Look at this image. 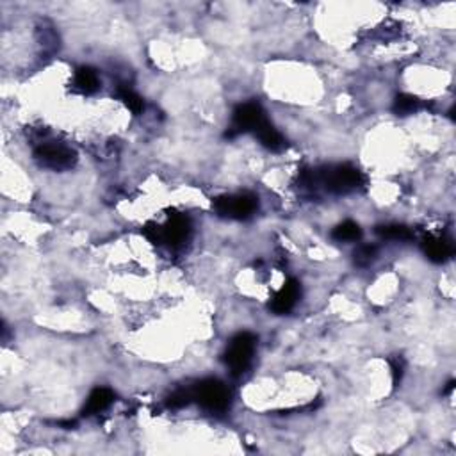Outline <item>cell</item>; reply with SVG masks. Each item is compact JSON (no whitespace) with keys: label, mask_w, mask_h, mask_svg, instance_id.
<instances>
[{"label":"cell","mask_w":456,"mask_h":456,"mask_svg":"<svg viewBox=\"0 0 456 456\" xmlns=\"http://www.w3.org/2000/svg\"><path fill=\"white\" fill-rule=\"evenodd\" d=\"M301 180L305 182V186L314 187L319 184L328 193L348 195V193L360 189L365 184V175L359 168H355V166L337 164L316 169V171H307V173H303Z\"/></svg>","instance_id":"1"},{"label":"cell","mask_w":456,"mask_h":456,"mask_svg":"<svg viewBox=\"0 0 456 456\" xmlns=\"http://www.w3.org/2000/svg\"><path fill=\"white\" fill-rule=\"evenodd\" d=\"M255 346H257V337L249 332H241L232 337L225 351L223 360L234 376H241L243 372L248 371L251 359H254Z\"/></svg>","instance_id":"2"},{"label":"cell","mask_w":456,"mask_h":456,"mask_svg":"<svg viewBox=\"0 0 456 456\" xmlns=\"http://www.w3.org/2000/svg\"><path fill=\"white\" fill-rule=\"evenodd\" d=\"M216 214L228 220H248L258 207V198L251 193L241 195H225L212 202Z\"/></svg>","instance_id":"3"},{"label":"cell","mask_w":456,"mask_h":456,"mask_svg":"<svg viewBox=\"0 0 456 456\" xmlns=\"http://www.w3.org/2000/svg\"><path fill=\"white\" fill-rule=\"evenodd\" d=\"M266 122V113H264L260 104L258 102H246V104L236 107L232 116V127L228 129L225 135L228 140H232V137L245 134V132H254L255 134Z\"/></svg>","instance_id":"4"},{"label":"cell","mask_w":456,"mask_h":456,"mask_svg":"<svg viewBox=\"0 0 456 456\" xmlns=\"http://www.w3.org/2000/svg\"><path fill=\"white\" fill-rule=\"evenodd\" d=\"M34 161L41 168L64 171V169H72L77 164V153L75 150L64 146V144L41 143L34 150Z\"/></svg>","instance_id":"5"},{"label":"cell","mask_w":456,"mask_h":456,"mask_svg":"<svg viewBox=\"0 0 456 456\" xmlns=\"http://www.w3.org/2000/svg\"><path fill=\"white\" fill-rule=\"evenodd\" d=\"M193 399L209 412H225L230 405V390L220 380H203L193 389Z\"/></svg>","instance_id":"6"},{"label":"cell","mask_w":456,"mask_h":456,"mask_svg":"<svg viewBox=\"0 0 456 456\" xmlns=\"http://www.w3.org/2000/svg\"><path fill=\"white\" fill-rule=\"evenodd\" d=\"M191 236V221L186 216L173 214L169 216L164 227H161V239L162 245H169L171 248H178L189 239Z\"/></svg>","instance_id":"7"},{"label":"cell","mask_w":456,"mask_h":456,"mask_svg":"<svg viewBox=\"0 0 456 456\" xmlns=\"http://www.w3.org/2000/svg\"><path fill=\"white\" fill-rule=\"evenodd\" d=\"M301 296V287L300 282H296L294 278L287 280V282L283 283V287L273 296V300L269 303V309L273 310L275 314H287L294 309V305L298 303Z\"/></svg>","instance_id":"8"},{"label":"cell","mask_w":456,"mask_h":456,"mask_svg":"<svg viewBox=\"0 0 456 456\" xmlns=\"http://www.w3.org/2000/svg\"><path fill=\"white\" fill-rule=\"evenodd\" d=\"M423 249L426 257L430 258L431 262H437V264H442V262L449 260V258L453 257V254H455V246H453L451 239L435 236L424 237Z\"/></svg>","instance_id":"9"},{"label":"cell","mask_w":456,"mask_h":456,"mask_svg":"<svg viewBox=\"0 0 456 456\" xmlns=\"http://www.w3.org/2000/svg\"><path fill=\"white\" fill-rule=\"evenodd\" d=\"M114 401V392L107 387H97L93 392L89 394L88 403H86L84 410H82V414L84 415H95L100 414L111 403Z\"/></svg>","instance_id":"10"},{"label":"cell","mask_w":456,"mask_h":456,"mask_svg":"<svg viewBox=\"0 0 456 456\" xmlns=\"http://www.w3.org/2000/svg\"><path fill=\"white\" fill-rule=\"evenodd\" d=\"M73 88L75 91L82 95H93L98 88H100V81L93 68L81 66L75 72V79H73Z\"/></svg>","instance_id":"11"},{"label":"cell","mask_w":456,"mask_h":456,"mask_svg":"<svg viewBox=\"0 0 456 456\" xmlns=\"http://www.w3.org/2000/svg\"><path fill=\"white\" fill-rule=\"evenodd\" d=\"M255 135H257L260 143L264 144L267 150H271V152H282L283 148L287 146V141L283 140V135L280 134L269 122L264 123V125L255 132Z\"/></svg>","instance_id":"12"},{"label":"cell","mask_w":456,"mask_h":456,"mask_svg":"<svg viewBox=\"0 0 456 456\" xmlns=\"http://www.w3.org/2000/svg\"><path fill=\"white\" fill-rule=\"evenodd\" d=\"M360 237H362V228L355 221H344V223L337 225L332 232V239L337 243L360 241Z\"/></svg>","instance_id":"13"},{"label":"cell","mask_w":456,"mask_h":456,"mask_svg":"<svg viewBox=\"0 0 456 456\" xmlns=\"http://www.w3.org/2000/svg\"><path fill=\"white\" fill-rule=\"evenodd\" d=\"M421 109H423V102L414 95H397L392 104V113L396 116H408V114H414Z\"/></svg>","instance_id":"14"},{"label":"cell","mask_w":456,"mask_h":456,"mask_svg":"<svg viewBox=\"0 0 456 456\" xmlns=\"http://www.w3.org/2000/svg\"><path fill=\"white\" fill-rule=\"evenodd\" d=\"M376 234L381 239H389V241H410L414 236L405 225H381V227H376Z\"/></svg>","instance_id":"15"},{"label":"cell","mask_w":456,"mask_h":456,"mask_svg":"<svg viewBox=\"0 0 456 456\" xmlns=\"http://www.w3.org/2000/svg\"><path fill=\"white\" fill-rule=\"evenodd\" d=\"M116 97L125 104V107H127L131 113L141 114L144 111V100L140 97V95L135 93V91H132L129 86H118V89H116Z\"/></svg>","instance_id":"16"},{"label":"cell","mask_w":456,"mask_h":456,"mask_svg":"<svg viewBox=\"0 0 456 456\" xmlns=\"http://www.w3.org/2000/svg\"><path fill=\"white\" fill-rule=\"evenodd\" d=\"M376 255H378V248H376V246L363 245V246H359V248L355 249V254H353V260H355L357 266L365 267L376 260Z\"/></svg>","instance_id":"17"},{"label":"cell","mask_w":456,"mask_h":456,"mask_svg":"<svg viewBox=\"0 0 456 456\" xmlns=\"http://www.w3.org/2000/svg\"><path fill=\"white\" fill-rule=\"evenodd\" d=\"M193 399V390L189 389H178L168 397V406L169 408H182V406L189 405Z\"/></svg>","instance_id":"18"},{"label":"cell","mask_w":456,"mask_h":456,"mask_svg":"<svg viewBox=\"0 0 456 456\" xmlns=\"http://www.w3.org/2000/svg\"><path fill=\"white\" fill-rule=\"evenodd\" d=\"M143 236L146 237L148 241L152 243V245H162L161 239V227L159 225L148 223L143 227Z\"/></svg>","instance_id":"19"},{"label":"cell","mask_w":456,"mask_h":456,"mask_svg":"<svg viewBox=\"0 0 456 456\" xmlns=\"http://www.w3.org/2000/svg\"><path fill=\"white\" fill-rule=\"evenodd\" d=\"M390 368H392V383L394 387L401 383L403 372H405V360L401 357H396V359L390 360Z\"/></svg>","instance_id":"20"}]
</instances>
